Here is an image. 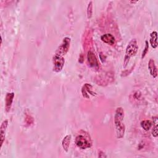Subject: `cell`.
<instances>
[{
    "instance_id": "17",
    "label": "cell",
    "mask_w": 158,
    "mask_h": 158,
    "mask_svg": "<svg viewBox=\"0 0 158 158\" xmlns=\"http://www.w3.org/2000/svg\"><path fill=\"white\" fill-rule=\"evenodd\" d=\"M148 49H149V43L148 41H145V47L144 49H143V52H142V54H141V59L144 58V57L146 56L147 52H148Z\"/></svg>"
},
{
    "instance_id": "3",
    "label": "cell",
    "mask_w": 158,
    "mask_h": 158,
    "mask_svg": "<svg viewBox=\"0 0 158 158\" xmlns=\"http://www.w3.org/2000/svg\"><path fill=\"white\" fill-rule=\"evenodd\" d=\"M52 70L55 72H60L64 67L65 64V59L62 56L54 54L52 57Z\"/></svg>"
},
{
    "instance_id": "11",
    "label": "cell",
    "mask_w": 158,
    "mask_h": 158,
    "mask_svg": "<svg viewBox=\"0 0 158 158\" xmlns=\"http://www.w3.org/2000/svg\"><path fill=\"white\" fill-rule=\"evenodd\" d=\"M101 40L105 43H107L109 45H114L115 43V40L114 36L110 34L106 33L101 36Z\"/></svg>"
},
{
    "instance_id": "1",
    "label": "cell",
    "mask_w": 158,
    "mask_h": 158,
    "mask_svg": "<svg viewBox=\"0 0 158 158\" xmlns=\"http://www.w3.org/2000/svg\"><path fill=\"white\" fill-rule=\"evenodd\" d=\"M138 49V46L137 44L136 40L133 38L128 43L126 49H125V53L124 56V60L123 63V67L126 68V67L128 65L130 58L133 56H135L136 54Z\"/></svg>"
},
{
    "instance_id": "2",
    "label": "cell",
    "mask_w": 158,
    "mask_h": 158,
    "mask_svg": "<svg viewBox=\"0 0 158 158\" xmlns=\"http://www.w3.org/2000/svg\"><path fill=\"white\" fill-rule=\"evenodd\" d=\"M70 42H71L70 38L65 37L63 39L61 44L58 46V48L56 50L54 54L57 55V56H62V57H63V56L65 55L70 48Z\"/></svg>"
},
{
    "instance_id": "7",
    "label": "cell",
    "mask_w": 158,
    "mask_h": 158,
    "mask_svg": "<svg viewBox=\"0 0 158 158\" xmlns=\"http://www.w3.org/2000/svg\"><path fill=\"white\" fill-rule=\"evenodd\" d=\"M87 59H88V62L91 67L96 68L99 66L98 59H97L94 53L93 52L91 51H89L88 52Z\"/></svg>"
},
{
    "instance_id": "5",
    "label": "cell",
    "mask_w": 158,
    "mask_h": 158,
    "mask_svg": "<svg viewBox=\"0 0 158 158\" xmlns=\"http://www.w3.org/2000/svg\"><path fill=\"white\" fill-rule=\"evenodd\" d=\"M116 131V136L118 139H121L123 137L125 131V126L123 122L114 123Z\"/></svg>"
},
{
    "instance_id": "6",
    "label": "cell",
    "mask_w": 158,
    "mask_h": 158,
    "mask_svg": "<svg viewBox=\"0 0 158 158\" xmlns=\"http://www.w3.org/2000/svg\"><path fill=\"white\" fill-rule=\"evenodd\" d=\"M81 93L83 97L89 98V94L92 96H95L96 93L93 91V86L89 83H85L81 88Z\"/></svg>"
},
{
    "instance_id": "16",
    "label": "cell",
    "mask_w": 158,
    "mask_h": 158,
    "mask_svg": "<svg viewBox=\"0 0 158 158\" xmlns=\"http://www.w3.org/2000/svg\"><path fill=\"white\" fill-rule=\"evenodd\" d=\"M93 14V2L90 1L87 7V17L88 19H90Z\"/></svg>"
},
{
    "instance_id": "10",
    "label": "cell",
    "mask_w": 158,
    "mask_h": 158,
    "mask_svg": "<svg viewBox=\"0 0 158 158\" xmlns=\"http://www.w3.org/2000/svg\"><path fill=\"white\" fill-rule=\"evenodd\" d=\"M124 117V110L122 107H118L116 109L114 115V123L123 122Z\"/></svg>"
},
{
    "instance_id": "19",
    "label": "cell",
    "mask_w": 158,
    "mask_h": 158,
    "mask_svg": "<svg viewBox=\"0 0 158 158\" xmlns=\"http://www.w3.org/2000/svg\"><path fill=\"white\" fill-rule=\"evenodd\" d=\"M141 93H140L139 91H136V92L134 94V97H135V98L136 99H139L140 97H141Z\"/></svg>"
},
{
    "instance_id": "9",
    "label": "cell",
    "mask_w": 158,
    "mask_h": 158,
    "mask_svg": "<svg viewBox=\"0 0 158 158\" xmlns=\"http://www.w3.org/2000/svg\"><path fill=\"white\" fill-rule=\"evenodd\" d=\"M8 125V120L6 119L4 120L0 127V138H1V146L2 147V144L4 143V141L5 139V136H6V131L7 130V127Z\"/></svg>"
},
{
    "instance_id": "15",
    "label": "cell",
    "mask_w": 158,
    "mask_h": 158,
    "mask_svg": "<svg viewBox=\"0 0 158 158\" xmlns=\"http://www.w3.org/2000/svg\"><path fill=\"white\" fill-rule=\"evenodd\" d=\"M141 127L145 131H148L152 127V122L148 120H143L141 122Z\"/></svg>"
},
{
    "instance_id": "13",
    "label": "cell",
    "mask_w": 158,
    "mask_h": 158,
    "mask_svg": "<svg viewBox=\"0 0 158 158\" xmlns=\"http://www.w3.org/2000/svg\"><path fill=\"white\" fill-rule=\"evenodd\" d=\"M149 43L151 47L154 49H156L157 47V33L156 31H153L150 34L149 38Z\"/></svg>"
},
{
    "instance_id": "14",
    "label": "cell",
    "mask_w": 158,
    "mask_h": 158,
    "mask_svg": "<svg viewBox=\"0 0 158 158\" xmlns=\"http://www.w3.org/2000/svg\"><path fill=\"white\" fill-rule=\"evenodd\" d=\"M71 139L72 136L70 135H67L63 138L62 141V146L65 152H67L69 151Z\"/></svg>"
},
{
    "instance_id": "20",
    "label": "cell",
    "mask_w": 158,
    "mask_h": 158,
    "mask_svg": "<svg viewBox=\"0 0 158 158\" xmlns=\"http://www.w3.org/2000/svg\"><path fill=\"white\" fill-rule=\"evenodd\" d=\"M84 61V56L82 54H81L79 56V59H78V62L80 63V64H82Z\"/></svg>"
},
{
    "instance_id": "21",
    "label": "cell",
    "mask_w": 158,
    "mask_h": 158,
    "mask_svg": "<svg viewBox=\"0 0 158 158\" xmlns=\"http://www.w3.org/2000/svg\"><path fill=\"white\" fill-rule=\"evenodd\" d=\"M136 2H137V1H130L131 3H136Z\"/></svg>"
},
{
    "instance_id": "12",
    "label": "cell",
    "mask_w": 158,
    "mask_h": 158,
    "mask_svg": "<svg viewBox=\"0 0 158 158\" xmlns=\"http://www.w3.org/2000/svg\"><path fill=\"white\" fill-rule=\"evenodd\" d=\"M148 69H149L151 75L154 78H156L157 75V67L156 66L154 59H149L148 62Z\"/></svg>"
},
{
    "instance_id": "18",
    "label": "cell",
    "mask_w": 158,
    "mask_h": 158,
    "mask_svg": "<svg viewBox=\"0 0 158 158\" xmlns=\"http://www.w3.org/2000/svg\"><path fill=\"white\" fill-rule=\"evenodd\" d=\"M154 123V126L152 128V135L156 138L158 136V131H157V123Z\"/></svg>"
},
{
    "instance_id": "4",
    "label": "cell",
    "mask_w": 158,
    "mask_h": 158,
    "mask_svg": "<svg viewBox=\"0 0 158 158\" xmlns=\"http://www.w3.org/2000/svg\"><path fill=\"white\" fill-rule=\"evenodd\" d=\"M75 142L77 147L80 148L81 149H85L86 148H89L91 146V143H89L88 139L81 135H79L76 137Z\"/></svg>"
},
{
    "instance_id": "8",
    "label": "cell",
    "mask_w": 158,
    "mask_h": 158,
    "mask_svg": "<svg viewBox=\"0 0 158 158\" xmlns=\"http://www.w3.org/2000/svg\"><path fill=\"white\" fill-rule=\"evenodd\" d=\"M14 93H7L5 98V110L6 112H9L11 108V106L14 98Z\"/></svg>"
}]
</instances>
